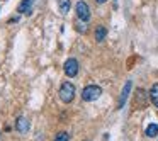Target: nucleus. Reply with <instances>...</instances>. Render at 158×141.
I'll return each instance as SVG.
<instances>
[{
  "instance_id": "nucleus-14",
  "label": "nucleus",
  "mask_w": 158,
  "mask_h": 141,
  "mask_svg": "<svg viewBox=\"0 0 158 141\" xmlns=\"http://www.w3.org/2000/svg\"><path fill=\"white\" fill-rule=\"evenodd\" d=\"M138 100H141V104H143V107H144V104H146V100H144V90H138L136 92V104H138Z\"/></svg>"
},
{
  "instance_id": "nucleus-5",
  "label": "nucleus",
  "mask_w": 158,
  "mask_h": 141,
  "mask_svg": "<svg viewBox=\"0 0 158 141\" xmlns=\"http://www.w3.org/2000/svg\"><path fill=\"white\" fill-rule=\"evenodd\" d=\"M15 129H17L21 134H26V133H27V131L31 129V122H29L27 117H24V116L17 117V121H15Z\"/></svg>"
},
{
  "instance_id": "nucleus-11",
  "label": "nucleus",
  "mask_w": 158,
  "mask_h": 141,
  "mask_svg": "<svg viewBox=\"0 0 158 141\" xmlns=\"http://www.w3.org/2000/svg\"><path fill=\"white\" fill-rule=\"evenodd\" d=\"M106 36H107V29L104 27V26H99V27H97V31H95V39L97 41H104V39H106Z\"/></svg>"
},
{
  "instance_id": "nucleus-3",
  "label": "nucleus",
  "mask_w": 158,
  "mask_h": 141,
  "mask_svg": "<svg viewBox=\"0 0 158 141\" xmlns=\"http://www.w3.org/2000/svg\"><path fill=\"white\" fill-rule=\"evenodd\" d=\"M75 10H77V17H78L80 21L89 22V19H90V9H89V5H87V2L80 0L78 4L75 5Z\"/></svg>"
},
{
  "instance_id": "nucleus-12",
  "label": "nucleus",
  "mask_w": 158,
  "mask_h": 141,
  "mask_svg": "<svg viewBox=\"0 0 158 141\" xmlns=\"http://www.w3.org/2000/svg\"><path fill=\"white\" fill-rule=\"evenodd\" d=\"M55 141H70V134H68V133H65V131H61V133L56 134Z\"/></svg>"
},
{
  "instance_id": "nucleus-4",
  "label": "nucleus",
  "mask_w": 158,
  "mask_h": 141,
  "mask_svg": "<svg viewBox=\"0 0 158 141\" xmlns=\"http://www.w3.org/2000/svg\"><path fill=\"white\" fill-rule=\"evenodd\" d=\"M63 70H65V73L70 78H73V77H77V73H78V61H77L75 58H68L65 61V65H63Z\"/></svg>"
},
{
  "instance_id": "nucleus-1",
  "label": "nucleus",
  "mask_w": 158,
  "mask_h": 141,
  "mask_svg": "<svg viewBox=\"0 0 158 141\" xmlns=\"http://www.w3.org/2000/svg\"><path fill=\"white\" fill-rule=\"evenodd\" d=\"M100 93H102V89L99 85H87L82 90V99L85 102H94V100H97L100 97Z\"/></svg>"
},
{
  "instance_id": "nucleus-7",
  "label": "nucleus",
  "mask_w": 158,
  "mask_h": 141,
  "mask_svg": "<svg viewBox=\"0 0 158 141\" xmlns=\"http://www.w3.org/2000/svg\"><path fill=\"white\" fill-rule=\"evenodd\" d=\"M32 4H34V0H22L17 7V12H21V14H31Z\"/></svg>"
},
{
  "instance_id": "nucleus-9",
  "label": "nucleus",
  "mask_w": 158,
  "mask_h": 141,
  "mask_svg": "<svg viewBox=\"0 0 158 141\" xmlns=\"http://www.w3.org/2000/svg\"><path fill=\"white\" fill-rule=\"evenodd\" d=\"M70 7H72V2L70 0H58V9L63 15H66L70 12Z\"/></svg>"
},
{
  "instance_id": "nucleus-6",
  "label": "nucleus",
  "mask_w": 158,
  "mask_h": 141,
  "mask_svg": "<svg viewBox=\"0 0 158 141\" xmlns=\"http://www.w3.org/2000/svg\"><path fill=\"white\" fill-rule=\"evenodd\" d=\"M131 80H127L126 82V85H124V89H123V92H121V97H119V102H117V109H123L124 107V104H126V100H127V95H129V92H131Z\"/></svg>"
},
{
  "instance_id": "nucleus-15",
  "label": "nucleus",
  "mask_w": 158,
  "mask_h": 141,
  "mask_svg": "<svg viewBox=\"0 0 158 141\" xmlns=\"http://www.w3.org/2000/svg\"><path fill=\"white\" fill-rule=\"evenodd\" d=\"M95 2H97V4H106L107 0H95Z\"/></svg>"
},
{
  "instance_id": "nucleus-10",
  "label": "nucleus",
  "mask_w": 158,
  "mask_h": 141,
  "mask_svg": "<svg viewBox=\"0 0 158 141\" xmlns=\"http://www.w3.org/2000/svg\"><path fill=\"white\" fill-rule=\"evenodd\" d=\"M144 134H146L148 138H155L158 134V124H155V122H151L150 126L146 127V131H144Z\"/></svg>"
},
{
  "instance_id": "nucleus-8",
  "label": "nucleus",
  "mask_w": 158,
  "mask_h": 141,
  "mask_svg": "<svg viewBox=\"0 0 158 141\" xmlns=\"http://www.w3.org/2000/svg\"><path fill=\"white\" fill-rule=\"evenodd\" d=\"M148 95H150V100L153 102V106L158 109V83H155V85L151 87V89H150V93H148Z\"/></svg>"
},
{
  "instance_id": "nucleus-2",
  "label": "nucleus",
  "mask_w": 158,
  "mask_h": 141,
  "mask_svg": "<svg viewBox=\"0 0 158 141\" xmlns=\"http://www.w3.org/2000/svg\"><path fill=\"white\" fill-rule=\"evenodd\" d=\"M75 97V85L70 82H65L61 87H60V99L65 104H70Z\"/></svg>"
},
{
  "instance_id": "nucleus-13",
  "label": "nucleus",
  "mask_w": 158,
  "mask_h": 141,
  "mask_svg": "<svg viewBox=\"0 0 158 141\" xmlns=\"http://www.w3.org/2000/svg\"><path fill=\"white\" fill-rule=\"evenodd\" d=\"M75 26H77V31H78V32H85L87 31V22L80 21V19L75 22Z\"/></svg>"
}]
</instances>
